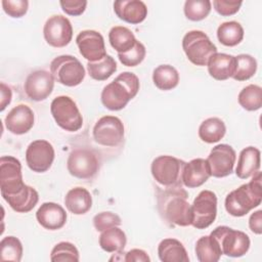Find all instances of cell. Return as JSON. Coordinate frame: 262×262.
<instances>
[{"mask_svg":"<svg viewBox=\"0 0 262 262\" xmlns=\"http://www.w3.org/2000/svg\"><path fill=\"white\" fill-rule=\"evenodd\" d=\"M157 200L158 211L164 220L178 226L191 225V205L182 184L165 186L158 191Z\"/></svg>","mask_w":262,"mask_h":262,"instance_id":"1","label":"cell"},{"mask_svg":"<svg viewBox=\"0 0 262 262\" xmlns=\"http://www.w3.org/2000/svg\"><path fill=\"white\" fill-rule=\"evenodd\" d=\"M140 84L138 77L131 72H123L103 87L101 102L110 111H120L136 96Z\"/></svg>","mask_w":262,"mask_h":262,"instance_id":"2","label":"cell"},{"mask_svg":"<svg viewBox=\"0 0 262 262\" xmlns=\"http://www.w3.org/2000/svg\"><path fill=\"white\" fill-rule=\"evenodd\" d=\"M262 174L260 171L253 175L249 183L241 185L229 192L225 198V209L234 217L247 215L252 209L258 207L262 201Z\"/></svg>","mask_w":262,"mask_h":262,"instance_id":"3","label":"cell"},{"mask_svg":"<svg viewBox=\"0 0 262 262\" xmlns=\"http://www.w3.org/2000/svg\"><path fill=\"white\" fill-rule=\"evenodd\" d=\"M182 48L188 60L195 66H207L210 57L217 52V47L202 31L187 32L182 39Z\"/></svg>","mask_w":262,"mask_h":262,"instance_id":"4","label":"cell"},{"mask_svg":"<svg viewBox=\"0 0 262 262\" xmlns=\"http://www.w3.org/2000/svg\"><path fill=\"white\" fill-rule=\"evenodd\" d=\"M50 73L54 81L68 87L82 83L85 78V69L78 58L73 55H59L52 59Z\"/></svg>","mask_w":262,"mask_h":262,"instance_id":"5","label":"cell"},{"mask_svg":"<svg viewBox=\"0 0 262 262\" xmlns=\"http://www.w3.org/2000/svg\"><path fill=\"white\" fill-rule=\"evenodd\" d=\"M50 112L56 124L66 131L76 132L83 125V117L76 102L69 96L55 97L51 101Z\"/></svg>","mask_w":262,"mask_h":262,"instance_id":"6","label":"cell"},{"mask_svg":"<svg viewBox=\"0 0 262 262\" xmlns=\"http://www.w3.org/2000/svg\"><path fill=\"white\" fill-rule=\"evenodd\" d=\"M210 235L218 242L222 254L228 257H242L250 249V238L244 231L222 225L216 227Z\"/></svg>","mask_w":262,"mask_h":262,"instance_id":"7","label":"cell"},{"mask_svg":"<svg viewBox=\"0 0 262 262\" xmlns=\"http://www.w3.org/2000/svg\"><path fill=\"white\" fill-rule=\"evenodd\" d=\"M191 225L196 229L209 227L217 216V196L211 190H202L190 206Z\"/></svg>","mask_w":262,"mask_h":262,"instance_id":"8","label":"cell"},{"mask_svg":"<svg viewBox=\"0 0 262 262\" xmlns=\"http://www.w3.org/2000/svg\"><path fill=\"white\" fill-rule=\"evenodd\" d=\"M184 164V161L172 156H159L151 163V175L163 186L182 184L181 175Z\"/></svg>","mask_w":262,"mask_h":262,"instance_id":"9","label":"cell"},{"mask_svg":"<svg viewBox=\"0 0 262 262\" xmlns=\"http://www.w3.org/2000/svg\"><path fill=\"white\" fill-rule=\"evenodd\" d=\"M25 185L19 160L11 156L1 157L0 188L2 198L18 193L25 187Z\"/></svg>","mask_w":262,"mask_h":262,"instance_id":"10","label":"cell"},{"mask_svg":"<svg viewBox=\"0 0 262 262\" xmlns=\"http://www.w3.org/2000/svg\"><path fill=\"white\" fill-rule=\"evenodd\" d=\"M99 160L90 149H74L68 158L67 168L70 174L79 179H91L99 170Z\"/></svg>","mask_w":262,"mask_h":262,"instance_id":"11","label":"cell"},{"mask_svg":"<svg viewBox=\"0 0 262 262\" xmlns=\"http://www.w3.org/2000/svg\"><path fill=\"white\" fill-rule=\"evenodd\" d=\"M92 134L94 140L100 145L118 146L124 139L123 122L115 116H103L95 123Z\"/></svg>","mask_w":262,"mask_h":262,"instance_id":"12","label":"cell"},{"mask_svg":"<svg viewBox=\"0 0 262 262\" xmlns=\"http://www.w3.org/2000/svg\"><path fill=\"white\" fill-rule=\"evenodd\" d=\"M45 41L52 47L67 46L73 38V27L68 17L55 14L50 16L43 28Z\"/></svg>","mask_w":262,"mask_h":262,"instance_id":"13","label":"cell"},{"mask_svg":"<svg viewBox=\"0 0 262 262\" xmlns=\"http://www.w3.org/2000/svg\"><path fill=\"white\" fill-rule=\"evenodd\" d=\"M54 156V148L49 141L37 139L31 142L27 147L26 162L33 172L43 173L50 169Z\"/></svg>","mask_w":262,"mask_h":262,"instance_id":"14","label":"cell"},{"mask_svg":"<svg viewBox=\"0 0 262 262\" xmlns=\"http://www.w3.org/2000/svg\"><path fill=\"white\" fill-rule=\"evenodd\" d=\"M235 160L236 154L231 145L221 143L214 146L207 159L211 176L216 178L228 176L233 170Z\"/></svg>","mask_w":262,"mask_h":262,"instance_id":"15","label":"cell"},{"mask_svg":"<svg viewBox=\"0 0 262 262\" xmlns=\"http://www.w3.org/2000/svg\"><path fill=\"white\" fill-rule=\"evenodd\" d=\"M76 43L80 54L88 61L100 60L106 55L104 39L102 35L94 30H84L76 37Z\"/></svg>","mask_w":262,"mask_h":262,"instance_id":"16","label":"cell"},{"mask_svg":"<svg viewBox=\"0 0 262 262\" xmlns=\"http://www.w3.org/2000/svg\"><path fill=\"white\" fill-rule=\"evenodd\" d=\"M54 87V79L51 73L45 70L32 72L27 77L24 89L29 98L34 101H42L46 99L52 92Z\"/></svg>","mask_w":262,"mask_h":262,"instance_id":"17","label":"cell"},{"mask_svg":"<svg viewBox=\"0 0 262 262\" xmlns=\"http://www.w3.org/2000/svg\"><path fill=\"white\" fill-rule=\"evenodd\" d=\"M34 113L26 104H18L10 110L5 117L4 123L9 132L21 135L29 132L34 126Z\"/></svg>","mask_w":262,"mask_h":262,"instance_id":"18","label":"cell"},{"mask_svg":"<svg viewBox=\"0 0 262 262\" xmlns=\"http://www.w3.org/2000/svg\"><path fill=\"white\" fill-rule=\"evenodd\" d=\"M211 176V171L207 160L196 158L184 164L181 181L188 188H195L203 185Z\"/></svg>","mask_w":262,"mask_h":262,"instance_id":"19","label":"cell"},{"mask_svg":"<svg viewBox=\"0 0 262 262\" xmlns=\"http://www.w3.org/2000/svg\"><path fill=\"white\" fill-rule=\"evenodd\" d=\"M36 218L42 227L49 230H57L64 226L67 213L60 205L47 202L39 207L36 212Z\"/></svg>","mask_w":262,"mask_h":262,"instance_id":"20","label":"cell"},{"mask_svg":"<svg viewBox=\"0 0 262 262\" xmlns=\"http://www.w3.org/2000/svg\"><path fill=\"white\" fill-rule=\"evenodd\" d=\"M114 11L120 19L132 25L142 23L147 15V7L140 0L115 1Z\"/></svg>","mask_w":262,"mask_h":262,"instance_id":"21","label":"cell"},{"mask_svg":"<svg viewBox=\"0 0 262 262\" xmlns=\"http://www.w3.org/2000/svg\"><path fill=\"white\" fill-rule=\"evenodd\" d=\"M235 56L218 53L213 54L208 63V72L212 78L218 81H224L232 77L235 71Z\"/></svg>","mask_w":262,"mask_h":262,"instance_id":"22","label":"cell"},{"mask_svg":"<svg viewBox=\"0 0 262 262\" xmlns=\"http://www.w3.org/2000/svg\"><path fill=\"white\" fill-rule=\"evenodd\" d=\"M260 150L254 146H248L242 149L238 156L235 174L241 179H248L260 169Z\"/></svg>","mask_w":262,"mask_h":262,"instance_id":"23","label":"cell"},{"mask_svg":"<svg viewBox=\"0 0 262 262\" xmlns=\"http://www.w3.org/2000/svg\"><path fill=\"white\" fill-rule=\"evenodd\" d=\"M67 209L75 215H83L92 207V196L84 187H74L70 189L64 196Z\"/></svg>","mask_w":262,"mask_h":262,"instance_id":"24","label":"cell"},{"mask_svg":"<svg viewBox=\"0 0 262 262\" xmlns=\"http://www.w3.org/2000/svg\"><path fill=\"white\" fill-rule=\"evenodd\" d=\"M3 199L15 212L28 213L37 205L39 201V194L34 187L26 184L18 193L5 196Z\"/></svg>","mask_w":262,"mask_h":262,"instance_id":"25","label":"cell"},{"mask_svg":"<svg viewBox=\"0 0 262 262\" xmlns=\"http://www.w3.org/2000/svg\"><path fill=\"white\" fill-rule=\"evenodd\" d=\"M158 255L163 262H188V254L178 239L165 238L158 247Z\"/></svg>","mask_w":262,"mask_h":262,"instance_id":"26","label":"cell"},{"mask_svg":"<svg viewBox=\"0 0 262 262\" xmlns=\"http://www.w3.org/2000/svg\"><path fill=\"white\" fill-rule=\"evenodd\" d=\"M108 41L118 53H124L130 50L137 40L130 29L123 26H116L108 33Z\"/></svg>","mask_w":262,"mask_h":262,"instance_id":"27","label":"cell"},{"mask_svg":"<svg viewBox=\"0 0 262 262\" xmlns=\"http://www.w3.org/2000/svg\"><path fill=\"white\" fill-rule=\"evenodd\" d=\"M98 242L100 248L103 251L108 253H116L124 250L127 243V237L121 228L114 226L101 231Z\"/></svg>","mask_w":262,"mask_h":262,"instance_id":"28","label":"cell"},{"mask_svg":"<svg viewBox=\"0 0 262 262\" xmlns=\"http://www.w3.org/2000/svg\"><path fill=\"white\" fill-rule=\"evenodd\" d=\"M194 250L200 262H217L222 255L218 242L211 235L200 237L195 244Z\"/></svg>","mask_w":262,"mask_h":262,"instance_id":"29","label":"cell"},{"mask_svg":"<svg viewBox=\"0 0 262 262\" xmlns=\"http://www.w3.org/2000/svg\"><path fill=\"white\" fill-rule=\"evenodd\" d=\"M226 127L224 122L216 117L206 119L199 127V136L207 143L218 142L224 137Z\"/></svg>","mask_w":262,"mask_h":262,"instance_id":"30","label":"cell"},{"mask_svg":"<svg viewBox=\"0 0 262 262\" xmlns=\"http://www.w3.org/2000/svg\"><path fill=\"white\" fill-rule=\"evenodd\" d=\"M152 81L156 87L160 90H172L179 83V74L174 67L170 64H161L154 70Z\"/></svg>","mask_w":262,"mask_h":262,"instance_id":"31","label":"cell"},{"mask_svg":"<svg viewBox=\"0 0 262 262\" xmlns=\"http://www.w3.org/2000/svg\"><path fill=\"white\" fill-rule=\"evenodd\" d=\"M217 38L225 46H235L244 39V29L237 21H225L218 27Z\"/></svg>","mask_w":262,"mask_h":262,"instance_id":"32","label":"cell"},{"mask_svg":"<svg viewBox=\"0 0 262 262\" xmlns=\"http://www.w3.org/2000/svg\"><path fill=\"white\" fill-rule=\"evenodd\" d=\"M87 71L92 79L97 81H104L117 71V63L111 55L106 54L100 60L93 62L88 61Z\"/></svg>","mask_w":262,"mask_h":262,"instance_id":"33","label":"cell"},{"mask_svg":"<svg viewBox=\"0 0 262 262\" xmlns=\"http://www.w3.org/2000/svg\"><path fill=\"white\" fill-rule=\"evenodd\" d=\"M238 103L247 111H257L262 106V88L255 84L244 87L237 96Z\"/></svg>","mask_w":262,"mask_h":262,"instance_id":"34","label":"cell"},{"mask_svg":"<svg viewBox=\"0 0 262 262\" xmlns=\"http://www.w3.org/2000/svg\"><path fill=\"white\" fill-rule=\"evenodd\" d=\"M235 71L231 78L235 81H246L252 78L257 71V61L250 54H238L235 56Z\"/></svg>","mask_w":262,"mask_h":262,"instance_id":"35","label":"cell"},{"mask_svg":"<svg viewBox=\"0 0 262 262\" xmlns=\"http://www.w3.org/2000/svg\"><path fill=\"white\" fill-rule=\"evenodd\" d=\"M23 257V245L20 241L12 235L5 236L0 242L1 261L19 262Z\"/></svg>","mask_w":262,"mask_h":262,"instance_id":"36","label":"cell"},{"mask_svg":"<svg viewBox=\"0 0 262 262\" xmlns=\"http://www.w3.org/2000/svg\"><path fill=\"white\" fill-rule=\"evenodd\" d=\"M212 3L209 0H187L184 3V14L192 20L199 21L206 18L211 11Z\"/></svg>","mask_w":262,"mask_h":262,"instance_id":"37","label":"cell"},{"mask_svg":"<svg viewBox=\"0 0 262 262\" xmlns=\"http://www.w3.org/2000/svg\"><path fill=\"white\" fill-rule=\"evenodd\" d=\"M79 259L78 249L69 242H60L56 244L50 253V260L54 262H77Z\"/></svg>","mask_w":262,"mask_h":262,"instance_id":"38","label":"cell"},{"mask_svg":"<svg viewBox=\"0 0 262 262\" xmlns=\"http://www.w3.org/2000/svg\"><path fill=\"white\" fill-rule=\"evenodd\" d=\"M145 54L146 50L144 45L141 42L136 41V43L130 50L124 53H118V57L123 66L136 67L140 62H142V60L145 57Z\"/></svg>","mask_w":262,"mask_h":262,"instance_id":"39","label":"cell"},{"mask_svg":"<svg viewBox=\"0 0 262 262\" xmlns=\"http://www.w3.org/2000/svg\"><path fill=\"white\" fill-rule=\"evenodd\" d=\"M122 221L119 215L113 212H101L93 217V225L97 231H103L107 228L121 225Z\"/></svg>","mask_w":262,"mask_h":262,"instance_id":"40","label":"cell"},{"mask_svg":"<svg viewBox=\"0 0 262 262\" xmlns=\"http://www.w3.org/2000/svg\"><path fill=\"white\" fill-rule=\"evenodd\" d=\"M1 4L5 13L11 17L24 16L29 7V2L27 0H2Z\"/></svg>","mask_w":262,"mask_h":262,"instance_id":"41","label":"cell"},{"mask_svg":"<svg viewBox=\"0 0 262 262\" xmlns=\"http://www.w3.org/2000/svg\"><path fill=\"white\" fill-rule=\"evenodd\" d=\"M243 2L242 1H230V0H214L213 6L214 9L222 16H229L235 14Z\"/></svg>","mask_w":262,"mask_h":262,"instance_id":"42","label":"cell"},{"mask_svg":"<svg viewBox=\"0 0 262 262\" xmlns=\"http://www.w3.org/2000/svg\"><path fill=\"white\" fill-rule=\"evenodd\" d=\"M61 9L69 15L77 16L82 14L87 6V1L74 0V1H60L59 2Z\"/></svg>","mask_w":262,"mask_h":262,"instance_id":"43","label":"cell"},{"mask_svg":"<svg viewBox=\"0 0 262 262\" xmlns=\"http://www.w3.org/2000/svg\"><path fill=\"white\" fill-rule=\"evenodd\" d=\"M124 261L126 262H149L150 258L147 253L141 249H132L125 253Z\"/></svg>","mask_w":262,"mask_h":262,"instance_id":"44","label":"cell"},{"mask_svg":"<svg viewBox=\"0 0 262 262\" xmlns=\"http://www.w3.org/2000/svg\"><path fill=\"white\" fill-rule=\"evenodd\" d=\"M249 227L256 234L262 233V211L261 210L254 212L250 216Z\"/></svg>","mask_w":262,"mask_h":262,"instance_id":"45","label":"cell"},{"mask_svg":"<svg viewBox=\"0 0 262 262\" xmlns=\"http://www.w3.org/2000/svg\"><path fill=\"white\" fill-rule=\"evenodd\" d=\"M12 97L11 89L5 85L3 82L1 83V104H0V111H4L5 107L10 103Z\"/></svg>","mask_w":262,"mask_h":262,"instance_id":"46","label":"cell"}]
</instances>
